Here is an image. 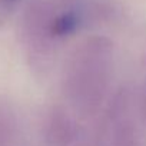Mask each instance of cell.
<instances>
[{
    "mask_svg": "<svg viewBox=\"0 0 146 146\" xmlns=\"http://www.w3.org/2000/svg\"><path fill=\"white\" fill-rule=\"evenodd\" d=\"M113 66V44L109 39H88L73 54L64 76L66 96L79 115L98 113L106 99Z\"/></svg>",
    "mask_w": 146,
    "mask_h": 146,
    "instance_id": "1",
    "label": "cell"
},
{
    "mask_svg": "<svg viewBox=\"0 0 146 146\" xmlns=\"http://www.w3.org/2000/svg\"><path fill=\"white\" fill-rule=\"evenodd\" d=\"M78 123L63 106H53L43 123V137L47 146H70L78 139Z\"/></svg>",
    "mask_w": 146,
    "mask_h": 146,
    "instance_id": "2",
    "label": "cell"
},
{
    "mask_svg": "<svg viewBox=\"0 0 146 146\" xmlns=\"http://www.w3.org/2000/svg\"><path fill=\"white\" fill-rule=\"evenodd\" d=\"M110 146H142L139 130L130 117L120 119L112 125Z\"/></svg>",
    "mask_w": 146,
    "mask_h": 146,
    "instance_id": "3",
    "label": "cell"
},
{
    "mask_svg": "<svg viewBox=\"0 0 146 146\" xmlns=\"http://www.w3.org/2000/svg\"><path fill=\"white\" fill-rule=\"evenodd\" d=\"M132 100H133V95H132L130 88L122 86L115 92V95L112 96V99L108 105V110H106L110 125L116 123L120 119L129 117L127 115L132 108Z\"/></svg>",
    "mask_w": 146,
    "mask_h": 146,
    "instance_id": "4",
    "label": "cell"
},
{
    "mask_svg": "<svg viewBox=\"0 0 146 146\" xmlns=\"http://www.w3.org/2000/svg\"><path fill=\"white\" fill-rule=\"evenodd\" d=\"M139 110H140V115L143 117V120L146 122V82L142 85L140 88V92H139Z\"/></svg>",
    "mask_w": 146,
    "mask_h": 146,
    "instance_id": "5",
    "label": "cell"
}]
</instances>
